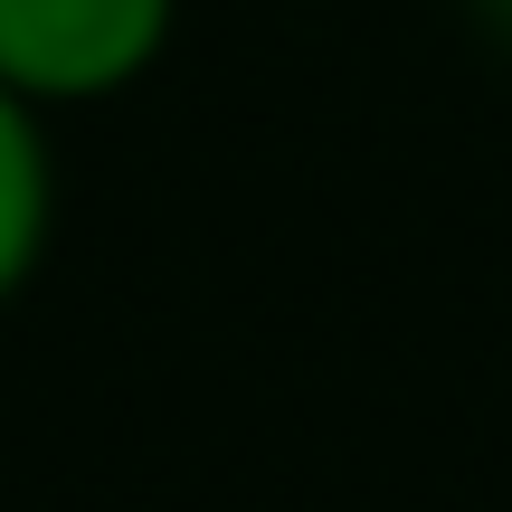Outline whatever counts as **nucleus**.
Returning a JSON list of instances; mask_svg holds the SVG:
<instances>
[{"label":"nucleus","mask_w":512,"mask_h":512,"mask_svg":"<svg viewBox=\"0 0 512 512\" xmlns=\"http://www.w3.org/2000/svg\"><path fill=\"white\" fill-rule=\"evenodd\" d=\"M181 0H0V86L19 105H95L162 57Z\"/></svg>","instance_id":"obj_1"},{"label":"nucleus","mask_w":512,"mask_h":512,"mask_svg":"<svg viewBox=\"0 0 512 512\" xmlns=\"http://www.w3.org/2000/svg\"><path fill=\"white\" fill-rule=\"evenodd\" d=\"M48 209H57V171H48L38 105H19L0 86V304L29 285L38 247H48Z\"/></svg>","instance_id":"obj_2"},{"label":"nucleus","mask_w":512,"mask_h":512,"mask_svg":"<svg viewBox=\"0 0 512 512\" xmlns=\"http://www.w3.org/2000/svg\"><path fill=\"white\" fill-rule=\"evenodd\" d=\"M484 10H494V19H503V38H512V0H484Z\"/></svg>","instance_id":"obj_3"}]
</instances>
